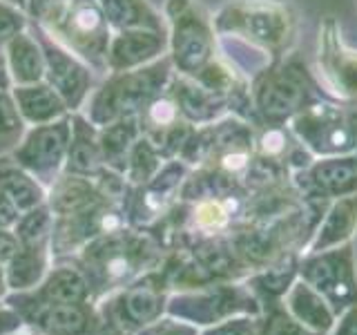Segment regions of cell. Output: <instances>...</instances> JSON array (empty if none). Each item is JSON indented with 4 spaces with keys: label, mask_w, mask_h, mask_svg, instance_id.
Instances as JSON below:
<instances>
[{
    "label": "cell",
    "mask_w": 357,
    "mask_h": 335,
    "mask_svg": "<svg viewBox=\"0 0 357 335\" xmlns=\"http://www.w3.org/2000/svg\"><path fill=\"white\" fill-rule=\"evenodd\" d=\"M165 257V246L152 230L126 223L92 239L67 262L78 266L94 302H98L148 271L163 266Z\"/></svg>",
    "instance_id": "1"
},
{
    "label": "cell",
    "mask_w": 357,
    "mask_h": 335,
    "mask_svg": "<svg viewBox=\"0 0 357 335\" xmlns=\"http://www.w3.org/2000/svg\"><path fill=\"white\" fill-rule=\"evenodd\" d=\"M261 302L248 282H217L197 288L172 290L167 299V315L190 322L201 331L217 327L232 318H257Z\"/></svg>",
    "instance_id": "2"
},
{
    "label": "cell",
    "mask_w": 357,
    "mask_h": 335,
    "mask_svg": "<svg viewBox=\"0 0 357 335\" xmlns=\"http://www.w3.org/2000/svg\"><path fill=\"white\" fill-rule=\"evenodd\" d=\"M172 295L170 273L165 266L148 271L134 282L121 286L114 293L96 302L103 320L119 324L123 331L134 335L167 313V299Z\"/></svg>",
    "instance_id": "3"
},
{
    "label": "cell",
    "mask_w": 357,
    "mask_h": 335,
    "mask_svg": "<svg viewBox=\"0 0 357 335\" xmlns=\"http://www.w3.org/2000/svg\"><path fill=\"white\" fill-rule=\"evenodd\" d=\"M96 0H67L43 18L47 36L65 38L74 52L94 65H107V22Z\"/></svg>",
    "instance_id": "4"
},
{
    "label": "cell",
    "mask_w": 357,
    "mask_h": 335,
    "mask_svg": "<svg viewBox=\"0 0 357 335\" xmlns=\"http://www.w3.org/2000/svg\"><path fill=\"white\" fill-rule=\"evenodd\" d=\"M297 277L326 297L340 313L357 302V260L353 244H342L328 251L304 253L297 266Z\"/></svg>",
    "instance_id": "5"
},
{
    "label": "cell",
    "mask_w": 357,
    "mask_h": 335,
    "mask_svg": "<svg viewBox=\"0 0 357 335\" xmlns=\"http://www.w3.org/2000/svg\"><path fill=\"white\" fill-rule=\"evenodd\" d=\"M5 304L14 308L25 327L36 335H94L100 327L96 302L81 304H43L25 293H9Z\"/></svg>",
    "instance_id": "6"
},
{
    "label": "cell",
    "mask_w": 357,
    "mask_h": 335,
    "mask_svg": "<svg viewBox=\"0 0 357 335\" xmlns=\"http://www.w3.org/2000/svg\"><path fill=\"white\" fill-rule=\"evenodd\" d=\"M70 139L72 126L65 121L33 126V130H29L11 150V159L25 168L27 172H31L45 188H50L65 172Z\"/></svg>",
    "instance_id": "7"
},
{
    "label": "cell",
    "mask_w": 357,
    "mask_h": 335,
    "mask_svg": "<svg viewBox=\"0 0 357 335\" xmlns=\"http://www.w3.org/2000/svg\"><path fill=\"white\" fill-rule=\"evenodd\" d=\"M126 223L128 219L123 208L107 204V201H100V204H94L92 208H85L81 212H74V215L56 217L52 230L54 262L72 260L92 239L126 226Z\"/></svg>",
    "instance_id": "8"
},
{
    "label": "cell",
    "mask_w": 357,
    "mask_h": 335,
    "mask_svg": "<svg viewBox=\"0 0 357 335\" xmlns=\"http://www.w3.org/2000/svg\"><path fill=\"white\" fill-rule=\"evenodd\" d=\"M25 295L33 302H43V304H81V302H94L85 275L78 271V266H74L67 260L54 262L43 282L36 288L25 290Z\"/></svg>",
    "instance_id": "9"
},
{
    "label": "cell",
    "mask_w": 357,
    "mask_h": 335,
    "mask_svg": "<svg viewBox=\"0 0 357 335\" xmlns=\"http://www.w3.org/2000/svg\"><path fill=\"white\" fill-rule=\"evenodd\" d=\"M284 308L293 315L301 327L317 335H331L335 322H337V313L326 302L321 293H317L310 284L297 277L282 297Z\"/></svg>",
    "instance_id": "10"
},
{
    "label": "cell",
    "mask_w": 357,
    "mask_h": 335,
    "mask_svg": "<svg viewBox=\"0 0 357 335\" xmlns=\"http://www.w3.org/2000/svg\"><path fill=\"white\" fill-rule=\"evenodd\" d=\"M52 264V241L20 244L14 257L5 264L9 293H25V290L36 288L45 279V275L50 273Z\"/></svg>",
    "instance_id": "11"
},
{
    "label": "cell",
    "mask_w": 357,
    "mask_h": 335,
    "mask_svg": "<svg viewBox=\"0 0 357 335\" xmlns=\"http://www.w3.org/2000/svg\"><path fill=\"white\" fill-rule=\"evenodd\" d=\"M357 228V195L335 199L321 219L317 232L312 234L306 253L328 251L335 246L349 244Z\"/></svg>",
    "instance_id": "12"
},
{
    "label": "cell",
    "mask_w": 357,
    "mask_h": 335,
    "mask_svg": "<svg viewBox=\"0 0 357 335\" xmlns=\"http://www.w3.org/2000/svg\"><path fill=\"white\" fill-rule=\"evenodd\" d=\"M100 201L103 199L98 195L94 179L89 177L63 172L47 188V206L54 212V217L74 215V212L92 208L94 204H100Z\"/></svg>",
    "instance_id": "13"
},
{
    "label": "cell",
    "mask_w": 357,
    "mask_h": 335,
    "mask_svg": "<svg viewBox=\"0 0 357 335\" xmlns=\"http://www.w3.org/2000/svg\"><path fill=\"white\" fill-rule=\"evenodd\" d=\"M45 70L52 87L61 94L67 105H78L87 94V72L70 54L59 47H45Z\"/></svg>",
    "instance_id": "14"
},
{
    "label": "cell",
    "mask_w": 357,
    "mask_h": 335,
    "mask_svg": "<svg viewBox=\"0 0 357 335\" xmlns=\"http://www.w3.org/2000/svg\"><path fill=\"white\" fill-rule=\"evenodd\" d=\"M0 193L9 197L20 212H27L47 201V188L9 156H0Z\"/></svg>",
    "instance_id": "15"
},
{
    "label": "cell",
    "mask_w": 357,
    "mask_h": 335,
    "mask_svg": "<svg viewBox=\"0 0 357 335\" xmlns=\"http://www.w3.org/2000/svg\"><path fill=\"white\" fill-rule=\"evenodd\" d=\"M103 168L105 165L98 143V132L94 130V126L76 119L72 126L70 150H67V159H65V172L94 179Z\"/></svg>",
    "instance_id": "16"
},
{
    "label": "cell",
    "mask_w": 357,
    "mask_h": 335,
    "mask_svg": "<svg viewBox=\"0 0 357 335\" xmlns=\"http://www.w3.org/2000/svg\"><path fill=\"white\" fill-rule=\"evenodd\" d=\"M14 98H16L20 114L31 123H38V126L59 119L65 110L61 94L56 92L52 85H45V83L18 85Z\"/></svg>",
    "instance_id": "17"
},
{
    "label": "cell",
    "mask_w": 357,
    "mask_h": 335,
    "mask_svg": "<svg viewBox=\"0 0 357 335\" xmlns=\"http://www.w3.org/2000/svg\"><path fill=\"white\" fill-rule=\"evenodd\" d=\"M9 59V74L18 85L38 83L45 74V56L38 47V43L29 38V34L18 31L9 38L7 45Z\"/></svg>",
    "instance_id": "18"
},
{
    "label": "cell",
    "mask_w": 357,
    "mask_h": 335,
    "mask_svg": "<svg viewBox=\"0 0 357 335\" xmlns=\"http://www.w3.org/2000/svg\"><path fill=\"white\" fill-rule=\"evenodd\" d=\"M161 50L159 34L148 31H126L109 45L107 50V65L112 70H130V67L148 61Z\"/></svg>",
    "instance_id": "19"
},
{
    "label": "cell",
    "mask_w": 357,
    "mask_h": 335,
    "mask_svg": "<svg viewBox=\"0 0 357 335\" xmlns=\"http://www.w3.org/2000/svg\"><path fill=\"white\" fill-rule=\"evenodd\" d=\"M100 152H103V165L116 172H126L130 152L137 143V126L132 119H123L119 123L105 126L98 132Z\"/></svg>",
    "instance_id": "20"
},
{
    "label": "cell",
    "mask_w": 357,
    "mask_h": 335,
    "mask_svg": "<svg viewBox=\"0 0 357 335\" xmlns=\"http://www.w3.org/2000/svg\"><path fill=\"white\" fill-rule=\"evenodd\" d=\"M351 159H324L312 170V184L317 186L324 197H349L357 195V163H349Z\"/></svg>",
    "instance_id": "21"
},
{
    "label": "cell",
    "mask_w": 357,
    "mask_h": 335,
    "mask_svg": "<svg viewBox=\"0 0 357 335\" xmlns=\"http://www.w3.org/2000/svg\"><path fill=\"white\" fill-rule=\"evenodd\" d=\"M255 335H317V333L301 327V324L284 308L282 299H279V302H271V304L261 306V313L257 315Z\"/></svg>",
    "instance_id": "22"
},
{
    "label": "cell",
    "mask_w": 357,
    "mask_h": 335,
    "mask_svg": "<svg viewBox=\"0 0 357 335\" xmlns=\"http://www.w3.org/2000/svg\"><path fill=\"white\" fill-rule=\"evenodd\" d=\"M54 212L50 210L47 201L27 212H22L14 232L20 244H38V241H52L54 230Z\"/></svg>",
    "instance_id": "23"
},
{
    "label": "cell",
    "mask_w": 357,
    "mask_h": 335,
    "mask_svg": "<svg viewBox=\"0 0 357 335\" xmlns=\"http://www.w3.org/2000/svg\"><path fill=\"white\" fill-rule=\"evenodd\" d=\"M161 170V156L150 141H137L130 152L126 179L130 186H145L150 184L154 174Z\"/></svg>",
    "instance_id": "24"
},
{
    "label": "cell",
    "mask_w": 357,
    "mask_h": 335,
    "mask_svg": "<svg viewBox=\"0 0 357 335\" xmlns=\"http://www.w3.org/2000/svg\"><path fill=\"white\" fill-rule=\"evenodd\" d=\"M190 223H192V228L199 232L215 234L230 223V212L223 201L208 197V199H201L199 204H195L192 212H190Z\"/></svg>",
    "instance_id": "25"
},
{
    "label": "cell",
    "mask_w": 357,
    "mask_h": 335,
    "mask_svg": "<svg viewBox=\"0 0 357 335\" xmlns=\"http://www.w3.org/2000/svg\"><path fill=\"white\" fill-rule=\"evenodd\" d=\"M100 5L116 27H145V18H152L143 0H100Z\"/></svg>",
    "instance_id": "26"
},
{
    "label": "cell",
    "mask_w": 357,
    "mask_h": 335,
    "mask_svg": "<svg viewBox=\"0 0 357 335\" xmlns=\"http://www.w3.org/2000/svg\"><path fill=\"white\" fill-rule=\"evenodd\" d=\"M22 139V117L5 92H0V152L14 150Z\"/></svg>",
    "instance_id": "27"
},
{
    "label": "cell",
    "mask_w": 357,
    "mask_h": 335,
    "mask_svg": "<svg viewBox=\"0 0 357 335\" xmlns=\"http://www.w3.org/2000/svg\"><path fill=\"white\" fill-rule=\"evenodd\" d=\"M134 335H201V329L195 327V324L183 322V320H178L174 315H167L165 313L163 318L148 324V327L137 331Z\"/></svg>",
    "instance_id": "28"
},
{
    "label": "cell",
    "mask_w": 357,
    "mask_h": 335,
    "mask_svg": "<svg viewBox=\"0 0 357 335\" xmlns=\"http://www.w3.org/2000/svg\"><path fill=\"white\" fill-rule=\"evenodd\" d=\"M255 327H257V318H232L228 322H221L217 327L204 329L201 335H255Z\"/></svg>",
    "instance_id": "29"
},
{
    "label": "cell",
    "mask_w": 357,
    "mask_h": 335,
    "mask_svg": "<svg viewBox=\"0 0 357 335\" xmlns=\"http://www.w3.org/2000/svg\"><path fill=\"white\" fill-rule=\"evenodd\" d=\"M22 27V16L20 11L11 7L7 0H0V40L16 36Z\"/></svg>",
    "instance_id": "30"
},
{
    "label": "cell",
    "mask_w": 357,
    "mask_h": 335,
    "mask_svg": "<svg viewBox=\"0 0 357 335\" xmlns=\"http://www.w3.org/2000/svg\"><path fill=\"white\" fill-rule=\"evenodd\" d=\"M331 335H357V302L340 313Z\"/></svg>",
    "instance_id": "31"
},
{
    "label": "cell",
    "mask_w": 357,
    "mask_h": 335,
    "mask_svg": "<svg viewBox=\"0 0 357 335\" xmlns=\"http://www.w3.org/2000/svg\"><path fill=\"white\" fill-rule=\"evenodd\" d=\"M20 329H25V322H22V318L14 308L7 306L3 302V304H0V335H11Z\"/></svg>",
    "instance_id": "32"
},
{
    "label": "cell",
    "mask_w": 357,
    "mask_h": 335,
    "mask_svg": "<svg viewBox=\"0 0 357 335\" xmlns=\"http://www.w3.org/2000/svg\"><path fill=\"white\" fill-rule=\"evenodd\" d=\"M22 212L18 210V206L11 201L9 197H5L0 193V228H14Z\"/></svg>",
    "instance_id": "33"
},
{
    "label": "cell",
    "mask_w": 357,
    "mask_h": 335,
    "mask_svg": "<svg viewBox=\"0 0 357 335\" xmlns=\"http://www.w3.org/2000/svg\"><path fill=\"white\" fill-rule=\"evenodd\" d=\"M18 237L14 228H0V262L7 264L11 257H14V253L18 251Z\"/></svg>",
    "instance_id": "34"
},
{
    "label": "cell",
    "mask_w": 357,
    "mask_h": 335,
    "mask_svg": "<svg viewBox=\"0 0 357 335\" xmlns=\"http://www.w3.org/2000/svg\"><path fill=\"white\" fill-rule=\"evenodd\" d=\"M185 36H197V47L201 50V45H204V36H206V34L197 31V25H195V22H192V25H183L181 29H178V38H181V43H185ZM188 43H195V38H190ZM195 54H197V50H195V47H190V54H188V59H190V56H195ZM188 59H185L183 67L188 65Z\"/></svg>",
    "instance_id": "35"
},
{
    "label": "cell",
    "mask_w": 357,
    "mask_h": 335,
    "mask_svg": "<svg viewBox=\"0 0 357 335\" xmlns=\"http://www.w3.org/2000/svg\"><path fill=\"white\" fill-rule=\"evenodd\" d=\"M94 335H130V333H128V331H123V329L119 327V324L109 322V320H103V322H100L98 331H96Z\"/></svg>",
    "instance_id": "36"
},
{
    "label": "cell",
    "mask_w": 357,
    "mask_h": 335,
    "mask_svg": "<svg viewBox=\"0 0 357 335\" xmlns=\"http://www.w3.org/2000/svg\"><path fill=\"white\" fill-rule=\"evenodd\" d=\"M9 295V284H7V266L0 262V304L7 299Z\"/></svg>",
    "instance_id": "37"
},
{
    "label": "cell",
    "mask_w": 357,
    "mask_h": 335,
    "mask_svg": "<svg viewBox=\"0 0 357 335\" xmlns=\"http://www.w3.org/2000/svg\"><path fill=\"white\" fill-rule=\"evenodd\" d=\"M9 76H11L9 67L5 65V56H3V50H0V92L9 87Z\"/></svg>",
    "instance_id": "38"
},
{
    "label": "cell",
    "mask_w": 357,
    "mask_h": 335,
    "mask_svg": "<svg viewBox=\"0 0 357 335\" xmlns=\"http://www.w3.org/2000/svg\"><path fill=\"white\" fill-rule=\"evenodd\" d=\"M11 335H36V333H33L31 329H27V327H25V329H20V331H16V333H11Z\"/></svg>",
    "instance_id": "39"
},
{
    "label": "cell",
    "mask_w": 357,
    "mask_h": 335,
    "mask_svg": "<svg viewBox=\"0 0 357 335\" xmlns=\"http://www.w3.org/2000/svg\"><path fill=\"white\" fill-rule=\"evenodd\" d=\"M7 3H25V0H7Z\"/></svg>",
    "instance_id": "40"
}]
</instances>
